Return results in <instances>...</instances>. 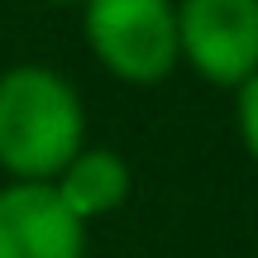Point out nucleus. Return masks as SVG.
<instances>
[{
    "label": "nucleus",
    "instance_id": "423d86ee",
    "mask_svg": "<svg viewBox=\"0 0 258 258\" xmlns=\"http://www.w3.org/2000/svg\"><path fill=\"white\" fill-rule=\"evenodd\" d=\"M239 134H244V148L258 158V72L239 86Z\"/></svg>",
    "mask_w": 258,
    "mask_h": 258
},
{
    "label": "nucleus",
    "instance_id": "0eeeda50",
    "mask_svg": "<svg viewBox=\"0 0 258 258\" xmlns=\"http://www.w3.org/2000/svg\"><path fill=\"white\" fill-rule=\"evenodd\" d=\"M53 5H72V0H53ZM82 5H86V0H82Z\"/></svg>",
    "mask_w": 258,
    "mask_h": 258
},
{
    "label": "nucleus",
    "instance_id": "39448f33",
    "mask_svg": "<svg viewBox=\"0 0 258 258\" xmlns=\"http://www.w3.org/2000/svg\"><path fill=\"white\" fill-rule=\"evenodd\" d=\"M57 196L67 201V211L77 220L105 215L129 196V167L115 148H82L72 163L57 172Z\"/></svg>",
    "mask_w": 258,
    "mask_h": 258
},
{
    "label": "nucleus",
    "instance_id": "f257e3e1",
    "mask_svg": "<svg viewBox=\"0 0 258 258\" xmlns=\"http://www.w3.org/2000/svg\"><path fill=\"white\" fill-rule=\"evenodd\" d=\"M86 115L72 82L53 67H10L0 77V167L15 182H57L82 153Z\"/></svg>",
    "mask_w": 258,
    "mask_h": 258
},
{
    "label": "nucleus",
    "instance_id": "20e7f679",
    "mask_svg": "<svg viewBox=\"0 0 258 258\" xmlns=\"http://www.w3.org/2000/svg\"><path fill=\"white\" fill-rule=\"evenodd\" d=\"M0 258H86V220L53 182H15L0 191Z\"/></svg>",
    "mask_w": 258,
    "mask_h": 258
},
{
    "label": "nucleus",
    "instance_id": "f03ea898",
    "mask_svg": "<svg viewBox=\"0 0 258 258\" xmlns=\"http://www.w3.org/2000/svg\"><path fill=\"white\" fill-rule=\"evenodd\" d=\"M86 43L120 82L153 86L177 67V5L172 0H86Z\"/></svg>",
    "mask_w": 258,
    "mask_h": 258
},
{
    "label": "nucleus",
    "instance_id": "7ed1b4c3",
    "mask_svg": "<svg viewBox=\"0 0 258 258\" xmlns=\"http://www.w3.org/2000/svg\"><path fill=\"white\" fill-rule=\"evenodd\" d=\"M177 48L211 86H244L258 72V0H182Z\"/></svg>",
    "mask_w": 258,
    "mask_h": 258
}]
</instances>
